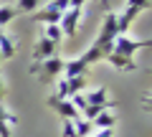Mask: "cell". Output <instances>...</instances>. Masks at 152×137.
<instances>
[{"label":"cell","mask_w":152,"mask_h":137,"mask_svg":"<svg viewBox=\"0 0 152 137\" xmlns=\"http://www.w3.org/2000/svg\"><path fill=\"white\" fill-rule=\"evenodd\" d=\"M3 97H5V84H3V76H0V102H3Z\"/></svg>","instance_id":"603a6c76"},{"label":"cell","mask_w":152,"mask_h":137,"mask_svg":"<svg viewBox=\"0 0 152 137\" xmlns=\"http://www.w3.org/2000/svg\"><path fill=\"white\" fill-rule=\"evenodd\" d=\"M0 56H3V59H13V56H15V41L8 38L5 33L0 36Z\"/></svg>","instance_id":"4fadbf2b"},{"label":"cell","mask_w":152,"mask_h":137,"mask_svg":"<svg viewBox=\"0 0 152 137\" xmlns=\"http://www.w3.org/2000/svg\"><path fill=\"white\" fill-rule=\"evenodd\" d=\"M15 18H18V10L13 5H5V3H3V5H0V31H3L10 21H15Z\"/></svg>","instance_id":"5bb4252c"},{"label":"cell","mask_w":152,"mask_h":137,"mask_svg":"<svg viewBox=\"0 0 152 137\" xmlns=\"http://www.w3.org/2000/svg\"><path fill=\"white\" fill-rule=\"evenodd\" d=\"M91 125H94V130H114V125H117V114H114L112 109H104Z\"/></svg>","instance_id":"9c48e42d"},{"label":"cell","mask_w":152,"mask_h":137,"mask_svg":"<svg viewBox=\"0 0 152 137\" xmlns=\"http://www.w3.org/2000/svg\"><path fill=\"white\" fill-rule=\"evenodd\" d=\"M147 46H150V38H145V41H134V38H129L127 33H119V36L112 41V53H119V56L132 59V56H134L140 48H147Z\"/></svg>","instance_id":"7a4b0ae2"},{"label":"cell","mask_w":152,"mask_h":137,"mask_svg":"<svg viewBox=\"0 0 152 137\" xmlns=\"http://www.w3.org/2000/svg\"><path fill=\"white\" fill-rule=\"evenodd\" d=\"M48 107H53L56 112L61 114V119H79V109H76L74 104H71V99H56V97H48Z\"/></svg>","instance_id":"277c9868"},{"label":"cell","mask_w":152,"mask_h":137,"mask_svg":"<svg viewBox=\"0 0 152 137\" xmlns=\"http://www.w3.org/2000/svg\"><path fill=\"white\" fill-rule=\"evenodd\" d=\"M51 56H56V43L41 36L36 41V46H33V64H41V61L51 59Z\"/></svg>","instance_id":"5b68a950"},{"label":"cell","mask_w":152,"mask_h":137,"mask_svg":"<svg viewBox=\"0 0 152 137\" xmlns=\"http://www.w3.org/2000/svg\"><path fill=\"white\" fill-rule=\"evenodd\" d=\"M0 36H3V31H0Z\"/></svg>","instance_id":"4316f807"},{"label":"cell","mask_w":152,"mask_h":137,"mask_svg":"<svg viewBox=\"0 0 152 137\" xmlns=\"http://www.w3.org/2000/svg\"><path fill=\"white\" fill-rule=\"evenodd\" d=\"M13 8L18 10V15H20V13H36L38 8H41V0H18Z\"/></svg>","instance_id":"9a60e30c"},{"label":"cell","mask_w":152,"mask_h":137,"mask_svg":"<svg viewBox=\"0 0 152 137\" xmlns=\"http://www.w3.org/2000/svg\"><path fill=\"white\" fill-rule=\"evenodd\" d=\"M102 8H104V10H109V8H112V5H109L107 0H102Z\"/></svg>","instance_id":"cb8c5ba5"},{"label":"cell","mask_w":152,"mask_h":137,"mask_svg":"<svg viewBox=\"0 0 152 137\" xmlns=\"http://www.w3.org/2000/svg\"><path fill=\"white\" fill-rule=\"evenodd\" d=\"M150 8V0H127V5H124V10L129 13L132 18H140L142 13Z\"/></svg>","instance_id":"8fae6325"},{"label":"cell","mask_w":152,"mask_h":137,"mask_svg":"<svg viewBox=\"0 0 152 137\" xmlns=\"http://www.w3.org/2000/svg\"><path fill=\"white\" fill-rule=\"evenodd\" d=\"M43 38H48V41H53L56 46L64 41V33H61V28H58V23H53V26H46L43 28Z\"/></svg>","instance_id":"2e32d148"},{"label":"cell","mask_w":152,"mask_h":137,"mask_svg":"<svg viewBox=\"0 0 152 137\" xmlns=\"http://www.w3.org/2000/svg\"><path fill=\"white\" fill-rule=\"evenodd\" d=\"M61 137H76V130H74V122L71 119H64V125H61Z\"/></svg>","instance_id":"ffe728a7"},{"label":"cell","mask_w":152,"mask_h":137,"mask_svg":"<svg viewBox=\"0 0 152 137\" xmlns=\"http://www.w3.org/2000/svg\"><path fill=\"white\" fill-rule=\"evenodd\" d=\"M31 74L38 76L41 81H51L53 76H61V74H64V59L56 53V56H51V59L41 61V64H33L31 66Z\"/></svg>","instance_id":"6da1fadb"},{"label":"cell","mask_w":152,"mask_h":137,"mask_svg":"<svg viewBox=\"0 0 152 137\" xmlns=\"http://www.w3.org/2000/svg\"><path fill=\"white\" fill-rule=\"evenodd\" d=\"M84 3H86V0H69L71 8H84Z\"/></svg>","instance_id":"7402d4cb"},{"label":"cell","mask_w":152,"mask_h":137,"mask_svg":"<svg viewBox=\"0 0 152 137\" xmlns=\"http://www.w3.org/2000/svg\"><path fill=\"white\" fill-rule=\"evenodd\" d=\"M104 109H107V107H99V104H89L86 109L81 112V117H84V119H89V122H94V119H96V117L102 114Z\"/></svg>","instance_id":"ac0fdd59"},{"label":"cell","mask_w":152,"mask_h":137,"mask_svg":"<svg viewBox=\"0 0 152 137\" xmlns=\"http://www.w3.org/2000/svg\"><path fill=\"white\" fill-rule=\"evenodd\" d=\"M69 0H48L46 3V10H53V13H66L69 10Z\"/></svg>","instance_id":"d6986e66"},{"label":"cell","mask_w":152,"mask_h":137,"mask_svg":"<svg viewBox=\"0 0 152 137\" xmlns=\"http://www.w3.org/2000/svg\"><path fill=\"white\" fill-rule=\"evenodd\" d=\"M18 125V117L13 112H8L0 102V137H10V127Z\"/></svg>","instance_id":"ba28073f"},{"label":"cell","mask_w":152,"mask_h":137,"mask_svg":"<svg viewBox=\"0 0 152 137\" xmlns=\"http://www.w3.org/2000/svg\"><path fill=\"white\" fill-rule=\"evenodd\" d=\"M0 5H3V0H0Z\"/></svg>","instance_id":"d4e9b609"},{"label":"cell","mask_w":152,"mask_h":137,"mask_svg":"<svg viewBox=\"0 0 152 137\" xmlns=\"http://www.w3.org/2000/svg\"><path fill=\"white\" fill-rule=\"evenodd\" d=\"M33 21H36V23H43V26H53V23L61 21V13H53V10H46V8H41V10L33 13Z\"/></svg>","instance_id":"30bf717a"},{"label":"cell","mask_w":152,"mask_h":137,"mask_svg":"<svg viewBox=\"0 0 152 137\" xmlns=\"http://www.w3.org/2000/svg\"><path fill=\"white\" fill-rule=\"evenodd\" d=\"M66 81H69V97L81 94L86 89V76H74V79H66Z\"/></svg>","instance_id":"e0dca14e"},{"label":"cell","mask_w":152,"mask_h":137,"mask_svg":"<svg viewBox=\"0 0 152 137\" xmlns=\"http://www.w3.org/2000/svg\"><path fill=\"white\" fill-rule=\"evenodd\" d=\"M74 130H76V137H91L94 125L89 119H84V117H79V119H74Z\"/></svg>","instance_id":"7c38bea8"},{"label":"cell","mask_w":152,"mask_h":137,"mask_svg":"<svg viewBox=\"0 0 152 137\" xmlns=\"http://www.w3.org/2000/svg\"><path fill=\"white\" fill-rule=\"evenodd\" d=\"M0 61H3V56H0Z\"/></svg>","instance_id":"484cf974"},{"label":"cell","mask_w":152,"mask_h":137,"mask_svg":"<svg viewBox=\"0 0 152 137\" xmlns=\"http://www.w3.org/2000/svg\"><path fill=\"white\" fill-rule=\"evenodd\" d=\"M91 137H114V130H94Z\"/></svg>","instance_id":"44dd1931"},{"label":"cell","mask_w":152,"mask_h":137,"mask_svg":"<svg viewBox=\"0 0 152 137\" xmlns=\"http://www.w3.org/2000/svg\"><path fill=\"white\" fill-rule=\"evenodd\" d=\"M104 61L112 64L117 71H137L134 59H127V56H119V53H107V56H104Z\"/></svg>","instance_id":"8992f818"},{"label":"cell","mask_w":152,"mask_h":137,"mask_svg":"<svg viewBox=\"0 0 152 137\" xmlns=\"http://www.w3.org/2000/svg\"><path fill=\"white\" fill-rule=\"evenodd\" d=\"M84 97H86V104H99V107H107V109L114 107V102L107 99V89H104V86L89 89V92H84Z\"/></svg>","instance_id":"52a82bcc"},{"label":"cell","mask_w":152,"mask_h":137,"mask_svg":"<svg viewBox=\"0 0 152 137\" xmlns=\"http://www.w3.org/2000/svg\"><path fill=\"white\" fill-rule=\"evenodd\" d=\"M84 18V8H69L66 13H61V21H58V28L66 38H74L76 31H79V23Z\"/></svg>","instance_id":"3957f363"}]
</instances>
